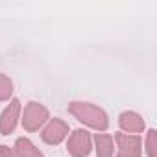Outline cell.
Instances as JSON below:
<instances>
[{
	"mask_svg": "<svg viewBox=\"0 0 157 157\" xmlns=\"http://www.w3.org/2000/svg\"><path fill=\"white\" fill-rule=\"evenodd\" d=\"M70 111L78 117V120H82L93 128H98V129H105L107 128V117L102 109L94 107V105H89V104H72L70 105Z\"/></svg>",
	"mask_w": 157,
	"mask_h": 157,
	"instance_id": "6da1fadb",
	"label": "cell"
},
{
	"mask_svg": "<svg viewBox=\"0 0 157 157\" xmlns=\"http://www.w3.org/2000/svg\"><path fill=\"white\" fill-rule=\"evenodd\" d=\"M120 126H122L124 129H128V131H140L142 126H144V122H142V118H140L139 115H135V113H124V115L120 117Z\"/></svg>",
	"mask_w": 157,
	"mask_h": 157,
	"instance_id": "52a82bcc",
	"label": "cell"
},
{
	"mask_svg": "<svg viewBox=\"0 0 157 157\" xmlns=\"http://www.w3.org/2000/svg\"><path fill=\"white\" fill-rule=\"evenodd\" d=\"M67 126L61 122V120H54L44 131H43V139L48 142V144H57V142H61L63 139H65V135H67Z\"/></svg>",
	"mask_w": 157,
	"mask_h": 157,
	"instance_id": "277c9868",
	"label": "cell"
},
{
	"mask_svg": "<svg viewBox=\"0 0 157 157\" xmlns=\"http://www.w3.org/2000/svg\"><path fill=\"white\" fill-rule=\"evenodd\" d=\"M17 113H19V102H17V100H13V102H11V105L4 111L2 118H0V131H2L4 135H6V133H10V131H13L15 122H17Z\"/></svg>",
	"mask_w": 157,
	"mask_h": 157,
	"instance_id": "5b68a950",
	"label": "cell"
},
{
	"mask_svg": "<svg viewBox=\"0 0 157 157\" xmlns=\"http://www.w3.org/2000/svg\"><path fill=\"white\" fill-rule=\"evenodd\" d=\"M117 140L120 144V150H122V155L120 157H139V139L137 137H126L122 133L117 135Z\"/></svg>",
	"mask_w": 157,
	"mask_h": 157,
	"instance_id": "8992f818",
	"label": "cell"
},
{
	"mask_svg": "<svg viewBox=\"0 0 157 157\" xmlns=\"http://www.w3.org/2000/svg\"><path fill=\"white\" fill-rule=\"evenodd\" d=\"M48 113L44 107H41L39 104H30L24 111V128L28 131H35L44 120H46Z\"/></svg>",
	"mask_w": 157,
	"mask_h": 157,
	"instance_id": "3957f363",
	"label": "cell"
},
{
	"mask_svg": "<svg viewBox=\"0 0 157 157\" xmlns=\"http://www.w3.org/2000/svg\"><path fill=\"white\" fill-rule=\"evenodd\" d=\"M10 94H11V82L8 80L6 76L0 74V100L10 98Z\"/></svg>",
	"mask_w": 157,
	"mask_h": 157,
	"instance_id": "30bf717a",
	"label": "cell"
},
{
	"mask_svg": "<svg viewBox=\"0 0 157 157\" xmlns=\"http://www.w3.org/2000/svg\"><path fill=\"white\" fill-rule=\"evenodd\" d=\"M68 151L74 157H85V155H89V151H91V140H89L87 131H82V129L74 131V135L68 140Z\"/></svg>",
	"mask_w": 157,
	"mask_h": 157,
	"instance_id": "7a4b0ae2",
	"label": "cell"
},
{
	"mask_svg": "<svg viewBox=\"0 0 157 157\" xmlns=\"http://www.w3.org/2000/svg\"><path fill=\"white\" fill-rule=\"evenodd\" d=\"M98 144V155L100 157H111L113 155V139L107 135H98L96 137Z\"/></svg>",
	"mask_w": 157,
	"mask_h": 157,
	"instance_id": "ba28073f",
	"label": "cell"
},
{
	"mask_svg": "<svg viewBox=\"0 0 157 157\" xmlns=\"http://www.w3.org/2000/svg\"><path fill=\"white\" fill-rule=\"evenodd\" d=\"M17 153H19V157H41L37 153V150L28 140H24V139H21L17 142Z\"/></svg>",
	"mask_w": 157,
	"mask_h": 157,
	"instance_id": "9c48e42d",
	"label": "cell"
}]
</instances>
